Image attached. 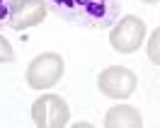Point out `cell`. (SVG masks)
I'll list each match as a JSON object with an SVG mask.
<instances>
[{
	"label": "cell",
	"instance_id": "9c48e42d",
	"mask_svg": "<svg viewBox=\"0 0 160 128\" xmlns=\"http://www.w3.org/2000/svg\"><path fill=\"white\" fill-rule=\"evenodd\" d=\"M15 5H17V0H0V29L10 24V17H12V12H15Z\"/></svg>",
	"mask_w": 160,
	"mask_h": 128
},
{
	"label": "cell",
	"instance_id": "6da1fadb",
	"mask_svg": "<svg viewBox=\"0 0 160 128\" xmlns=\"http://www.w3.org/2000/svg\"><path fill=\"white\" fill-rule=\"evenodd\" d=\"M49 10L82 29H109L119 20L121 0H46Z\"/></svg>",
	"mask_w": 160,
	"mask_h": 128
},
{
	"label": "cell",
	"instance_id": "7a4b0ae2",
	"mask_svg": "<svg viewBox=\"0 0 160 128\" xmlns=\"http://www.w3.org/2000/svg\"><path fill=\"white\" fill-rule=\"evenodd\" d=\"M66 63L58 53H39L27 65V85L32 89H49L63 78Z\"/></svg>",
	"mask_w": 160,
	"mask_h": 128
},
{
	"label": "cell",
	"instance_id": "52a82bcc",
	"mask_svg": "<svg viewBox=\"0 0 160 128\" xmlns=\"http://www.w3.org/2000/svg\"><path fill=\"white\" fill-rule=\"evenodd\" d=\"M104 126L107 128H141L143 126V118H141L138 109L131 107V104H119V107H112L104 116Z\"/></svg>",
	"mask_w": 160,
	"mask_h": 128
},
{
	"label": "cell",
	"instance_id": "8992f818",
	"mask_svg": "<svg viewBox=\"0 0 160 128\" xmlns=\"http://www.w3.org/2000/svg\"><path fill=\"white\" fill-rule=\"evenodd\" d=\"M46 10H49L46 0H17L15 12H12L8 27L15 29V31L32 29V27L41 24V20L46 17Z\"/></svg>",
	"mask_w": 160,
	"mask_h": 128
},
{
	"label": "cell",
	"instance_id": "277c9868",
	"mask_svg": "<svg viewBox=\"0 0 160 128\" xmlns=\"http://www.w3.org/2000/svg\"><path fill=\"white\" fill-rule=\"evenodd\" d=\"M70 118V109L66 99L58 94H44L32 104V121L39 128H61Z\"/></svg>",
	"mask_w": 160,
	"mask_h": 128
},
{
	"label": "cell",
	"instance_id": "30bf717a",
	"mask_svg": "<svg viewBox=\"0 0 160 128\" xmlns=\"http://www.w3.org/2000/svg\"><path fill=\"white\" fill-rule=\"evenodd\" d=\"M12 60H15V51H12L10 41L0 36V63H12Z\"/></svg>",
	"mask_w": 160,
	"mask_h": 128
},
{
	"label": "cell",
	"instance_id": "ba28073f",
	"mask_svg": "<svg viewBox=\"0 0 160 128\" xmlns=\"http://www.w3.org/2000/svg\"><path fill=\"white\" fill-rule=\"evenodd\" d=\"M146 53H148L150 63H155V65H160V27L153 34H150L148 44H146Z\"/></svg>",
	"mask_w": 160,
	"mask_h": 128
},
{
	"label": "cell",
	"instance_id": "5b68a950",
	"mask_svg": "<svg viewBox=\"0 0 160 128\" xmlns=\"http://www.w3.org/2000/svg\"><path fill=\"white\" fill-rule=\"evenodd\" d=\"M97 87H100V92L104 97L126 99L136 89V75L129 68H124V65H109V68H104L100 73Z\"/></svg>",
	"mask_w": 160,
	"mask_h": 128
},
{
	"label": "cell",
	"instance_id": "3957f363",
	"mask_svg": "<svg viewBox=\"0 0 160 128\" xmlns=\"http://www.w3.org/2000/svg\"><path fill=\"white\" fill-rule=\"evenodd\" d=\"M143 39H146V22L136 15L121 17L112 27V34H109L112 49L119 51V53H136L141 49Z\"/></svg>",
	"mask_w": 160,
	"mask_h": 128
},
{
	"label": "cell",
	"instance_id": "8fae6325",
	"mask_svg": "<svg viewBox=\"0 0 160 128\" xmlns=\"http://www.w3.org/2000/svg\"><path fill=\"white\" fill-rule=\"evenodd\" d=\"M141 2H146V5H153V2H158V0H141Z\"/></svg>",
	"mask_w": 160,
	"mask_h": 128
}]
</instances>
